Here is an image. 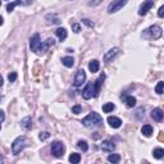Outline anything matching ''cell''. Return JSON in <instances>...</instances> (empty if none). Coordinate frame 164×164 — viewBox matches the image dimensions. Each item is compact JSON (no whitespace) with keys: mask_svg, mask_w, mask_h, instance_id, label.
I'll return each mask as SVG.
<instances>
[{"mask_svg":"<svg viewBox=\"0 0 164 164\" xmlns=\"http://www.w3.org/2000/svg\"><path fill=\"white\" fill-rule=\"evenodd\" d=\"M54 44H55L54 38H47L46 41H41V37L38 33H35V35L30 38V47L37 55H44L47 51V49L50 46H53Z\"/></svg>","mask_w":164,"mask_h":164,"instance_id":"6da1fadb","label":"cell"},{"mask_svg":"<svg viewBox=\"0 0 164 164\" xmlns=\"http://www.w3.org/2000/svg\"><path fill=\"white\" fill-rule=\"evenodd\" d=\"M82 124L87 128H96L103 124V118L96 112H91L89 115H86V117L82 119Z\"/></svg>","mask_w":164,"mask_h":164,"instance_id":"7a4b0ae2","label":"cell"},{"mask_svg":"<svg viewBox=\"0 0 164 164\" xmlns=\"http://www.w3.org/2000/svg\"><path fill=\"white\" fill-rule=\"evenodd\" d=\"M30 144V140L27 139V137H24V136H19V137H17V139L13 141V144H12V151L14 155H18L24 148H27Z\"/></svg>","mask_w":164,"mask_h":164,"instance_id":"3957f363","label":"cell"},{"mask_svg":"<svg viewBox=\"0 0 164 164\" xmlns=\"http://www.w3.org/2000/svg\"><path fill=\"white\" fill-rule=\"evenodd\" d=\"M98 91H96V87H95V82H91V83H87L86 87L82 90V98L89 100L91 98H96L98 96Z\"/></svg>","mask_w":164,"mask_h":164,"instance_id":"277c9868","label":"cell"},{"mask_svg":"<svg viewBox=\"0 0 164 164\" xmlns=\"http://www.w3.org/2000/svg\"><path fill=\"white\" fill-rule=\"evenodd\" d=\"M163 35V31L162 28L159 27V26L154 24V26H150V27L148 30H145L144 32V36H150L151 38H154V40H158V38H160Z\"/></svg>","mask_w":164,"mask_h":164,"instance_id":"5b68a950","label":"cell"},{"mask_svg":"<svg viewBox=\"0 0 164 164\" xmlns=\"http://www.w3.org/2000/svg\"><path fill=\"white\" fill-rule=\"evenodd\" d=\"M66 151V146H64L63 142L60 141H54L51 144V154L54 155L55 158H62Z\"/></svg>","mask_w":164,"mask_h":164,"instance_id":"8992f818","label":"cell"},{"mask_svg":"<svg viewBox=\"0 0 164 164\" xmlns=\"http://www.w3.org/2000/svg\"><path fill=\"white\" fill-rule=\"evenodd\" d=\"M127 3H128V0H113V1L108 5V13H110L112 14V13L119 12Z\"/></svg>","mask_w":164,"mask_h":164,"instance_id":"52a82bcc","label":"cell"},{"mask_svg":"<svg viewBox=\"0 0 164 164\" xmlns=\"http://www.w3.org/2000/svg\"><path fill=\"white\" fill-rule=\"evenodd\" d=\"M154 7V0H144V3L139 8V14L140 16H146L148 12Z\"/></svg>","mask_w":164,"mask_h":164,"instance_id":"ba28073f","label":"cell"},{"mask_svg":"<svg viewBox=\"0 0 164 164\" xmlns=\"http://www.w3.org/2000/svg\"><path fill=\"white\" fill-rule=\"evenodd\" d=\"M85 81H86V72L83 69H78L75 76L73 85H75L76 87H80V86H82V83H85Z\"/></svg>","mask_w":164,"mask_h":164,"instance_id":"9c48e42d","label":"cell"},{"mask_svg":"<svg viewBox=\"0 0 164 164\" xmlns=\"http://www.w3.org/2000/svg\"><path fill=\"white\" fill-rule=\"evenodd\" d=\"M118 53H119V49L118 47H113V49H110V50H108L106 53L104 54V62H110L113 58H115L118 55Z\"/></svg>","mask_w":164,"mask_h":164,"instance_id":"30bf717a","label":"cell"},{"mask_svg":"<svg viewBox=\"0 0 164 164\" xmlns=\"http://www.w3.org/2000/svg\"><path fill=\"white\" fill-rule=\"evenodd\" d=\"M151 118L155 120V122H162L164 119V112L160 109V108H155V109L151 112Z\"/></svg>","mask_w":164,"mask_h":164,"instance_id":"8fae6325","label":"cell"},{"mask_svg":"<svg viewBox=\"0 0 164 164\" xmlns=\"http://www.w3.org/2000/svg\"><path fill=\"white\" fill-rule=\"evenodd\" d=\"M108 123H109V126L110 127H113V128H119L120 126H122V120H120L118 117H108Z\"/></svg>","mask_w":164,"mask_h":164,"instance_id":"7c38bea8","label":"cell"},{"mask_svg":"<svg viewBox=\"0 0 164 164\" xmlns=\"http://www.w3.org/2000/svg\"><path fill=\"white\" fill-rule=\"evenodd\" d=\"M21 127L26 131H28V129L32 128V119L31 117H24L22 120H21Z\"/></svg>","mask_w":164,"mask_h":164,"instance_id":"4fadbf2b","label":"cell"},{"mask_svg":"<svg viewBox=\"0 0 164 164\" xmlns=\"http://www.w3.org/2000/svg\"><path fill=\"white\" fill-rule=\"evenodd\" d=\"M100 148L104 150V151H113V150L115 149V145L113 144V142H110V141H103L101 142V145H100Z\"/></svg>","mask_w":164,"mask_h":164,"instance_id":"5bb4252c","label":"cell"},{"mask_svg":"<svg viewBox=\"0 0 164 164\" xmlns=\"http://www.w3.org/2000/svg\"><path fill=\"white\" fill-rule=\"evenodd\" d=\"M99 68H100V63H99V60L94 59V60H91V62L89 63V69H90L91 73H96L99 71Z\"/></svg>","mask_w":164,"mask_h":164,"instance_id":"9a60e30c","label":"cell"},{"mask_svg":"<svg viewBox=\"0 0 164 164\" xmlns=\"http://www.w3.org/2000/svg\"><path fill=\"white\" fill-rule=\"evenodd\" d=\"M55 33H57V36H58V38L60 41H64L67 38V36H68V33H67V30L66 28H63V27H60V28H58L57 31H55Z\"/></svg>","mask_w":164,"mask_h":164,"instance_id":"2e32d148","label":"cell"},{"mask_svg":"<svg viewBox=\"0 0 164 164\" xmlns=\"http://www.w3.org/2000/svg\"><path fill=\"white\" fill-rule=\"evenodd\" d=\"M141 132H142V135L146 136V137H150L153 135V127L150 126V124H144L141 128Z\"/></svg>","mask_w":164,"mask_h":164,"instance_id":"e0dca14e","label":"cell"},{"mask_svg":"<svg viewBox=\"0 0 164 164\" xmlns=\"http://www.w3.org/2000/svg\"><path fill=\"white\" fill-rule=\"evenodd\" d=\"M62 63H63V66H66L67 68H71V67L75 66V59L72 57H63Z\"/></svg>","mask_w":164,"mask_h":164,"instance_id":"ac0fdd59","label":"cell"},{"mask_svg":"<svg viewBox=\"0 0 164 164\" xmlns=\"http://www.w3.org/2000/svg\"><path fill=\"white\" fill-rule=\"evenodd\" d=\"M22 1H21V0H14V1H12V3H9L7 5V12L8 13H12L13 12V9H14V8L17 7V5H22Z\"/></svg>","mask_w":164,"mask_h":164,"instance_id":"d6986e66","label":"cell"},{"mask_svg":"<svg viewBox=\"0 0 164 164\" xmlns=\"http://www.w3.org/2000/svg\"><path fill=\"white\" fill-rule=\"evenodd\" d=\"M153 157H154L155 159H162V158H164V149H162V148L154 149V150H153Z\"/></svg>","mask_w":164,"mask_h":164,"instance_id":"ffe728a7","label":"cell"},{"mask_svg":"<svg viewBox=\"0 0 164 164\" xmlns=\"http://www.w3.org/2000/svg\"><path fill=\"white\" fill-rule=\"evenodd\" d=\"M104 80H105V75L103 73V75H100V77L95 81V87H96V91H98V94L100 92V87H101V85H103V82H104Z\"/></svg>","mask_w":164,"mask_h":164,"instance_id":"44dd1931","label":"cell"},{"mask_svg":"<svg viewBox=\"0 0 164 164\" xmlns=\"http://www.w3.org/2000/svg\"><path fill=\"white\" fill-rule=\"evenodd\" d=\"M69 162L72 164H78L81 162V155L78 153H72L69 155Z\"/></svg>","mask_w":164,"mask_h":164,"instance_id":"7402d4cb","label":"cell"},{"mask_svg":"<svg viewBox=\"0 0 164 164\" xmlns=\"http://www.w3.org/2000/svg\"><path fill=\"white\" fill-rule=\"evenodd\" d=\"M124 103H126V105L128 108H133L136 105V98L133 96H127L126 99H124Z\"/></svg>","mask_w":164,"mask_h":164,"instance_id":"603a6c76","label":"cell"},{"mask_svg":"<svg viewBox=\"0 0 164 164\" xmlns=\"http://www.w3.org/2000/svg\"><path fill=\"white\" fill-rule=\"evenodd\" d=\"M114 108H115V105L113 103H106V104L103 105V112H104V113H110V112L114 110Z\"/></svg>","mask_w":164,"mask_h":164,"instance_id":"cb8c5ba5","label":"cell"},{"mask_svg":"<svg viewBox=\"0 0 164 164\" xmlns=\"http://www.w3.org/2000/svg\"><path fill=\"white\" fill-rule=\"evenodd\" d=\"M108 162H110V163H113V164H117L120 162V157L118 154H112L108 157Z\"/></svg>","mask_w":164,"mask_h":164,"instance_id":"d4e9b609","label":"cell"},{"mask_svg":"<svg viewBox=\"0 0 164 164\" xmlns=\"http://www.w3.org/2000/svg\"><path fill=\"white\" fill-rule=\"evenodd\" d=\"M155 92L158 95H162L164 92V81H159L158 85L155 86Z\"/></svg>","mask_w":164,"mask_h":164,"instance_id":"484cf974","label":"cell"},{"mask_svg":"<svg viewBox=\"0 0 164 164\" xmlns=\"http://www.w3.org/2000/svg\"><path fill=\"white\" fill-rule=\"evenodd\" d=\"M77 148L81 149L82 151H87V150H89V145H87V142H86V141L80 140L78 142H77Z\"/></svg>","mask_w":164,"mask_h":164,"instance_id":"4316f807","label":"cell"},{"mask_svg":"<svg viewBox=\"0 0 164 164\" xmlns=\"http://www.w3.org/2000/svg\"><path fill=\"white\" fill-rule=\"evenodd\" d=\"M50 137V133L49 132H41L40 135H38V139H40L41 141H45V140H47Z\"/></svg>","mask_w":164,"mask_h":164,"instance_id":"83f0119b","label":"cell"},{"mask_svg":"<svg viewBox=\"0 0 164 164\" xmlns=\"http://www.w3.org/2000/svg\"><path fill=\"white\" fill-rule=\"evenodd\" d=\"M17 77H18V75H17V72H12L8 75V80H9V82H14L17 80Z\"/></svg>","mask_w":164,"mask_h":164,"instance_id":"f1b7e54d","label":"cell"},{"mask_svg":"<svg viewBox=\"0 0 164 164\" xmlns=\"http://www.w3.org/2000/svg\"><path fill=\"white\" fill-rule=\"evenodd\" d=\"M81 112H82V106L81 105H75L72 108V113L73 114H80Z\"/></svg>","mask_w":164,"mask_h":164,"instance_id":"f546056e","label":"cell"},{"mask_svg":"<svg viewBox=\"0 0 164 164\" xmlns=\"http://www.w3.org/2000/svg\"><path fill=\"white\" fill-rule=\"evenodd\" d=\"M72 31L75 32V33H78L81 31V26L78 23H73L72 24Z\"/></svg>","mask_w":164,"mask_h":164,"instance_id":"4dcf8cb0","label":"cell"},{"mask_svg":"<svg viewBox=\"0 0 164 164\" xmlns=\"http://www.w3.org/2000/svg\"><path fill=\"white\" fill-rule=\"evenodd\" d=\"M82 22H83L85 24H87L89 26V27H94V22H91V21H90V19H87V18H85V19H82Z\"/></svg>","mask_w":164,"mask_h":164,"instance_id":"1f68e13d","label":"cell"},{"mask_svg":"<svg viewBox=\"0 0 164 164\" xmlns=\"http://www.w3.org/2000/svg\"><path fill=\"white\" fill-rule=\"evenodd\" d=\"M158 16L160 17V18H164V5L159 8V10H158Z\"/></svg>","mask_w":164,"mask_h":164,"instance_id":"d6a6232c","label":"cell"},{"mask_svg":"<svg viewBox=\"0 0 164 164\" xmlns=\"http://www.w3.org/2000/svg\"><path fill=\"white\" fill-rule=\"evenodd\" d=\"M101 0H92V1H90L89 3V5L90 7H95V5H98V4H100Z\"/></svg>","mask_w":164,"mask_h":164,"instance_id":"836d02e7","label":"cell"},{"mask_svg":"<svg viewBox=\"0 0 164 164\" xmlns=\"http://www.w3.org/2000/svg\"><path fill=\"white\" fill-rule=\"evenodd\" d=\"M158 140H159V141H164V132H159Z\"/></svg>","mask_w":164,"mask_h":164,"instance_id":"e575fe53","label":"cell"},{"mask_svg":"<svg viewBox=\"0 0 164 164\" xmlns=\"http://www.w3.org/2000/svg\"><path fill=\"white\" fill-rule=\"evenodd\" d=\"M0 114H1V123L4 122V119H5V113H4V110L0 112Z\"/></svg>","mask_w":164,"mask_h":164,"instance_id":"d590c367","label":"cell"},{"mask_svg":"<svg viewBox=\"0 0 164 164\" xmlns=\"http://www.w3.org/2000/svg\"><path fill=\"white\" fill-rule=\"evenodd\" d=\"M31 1H32V0H27V3H28V4H30V3H31Z\"/></svg>","mask_w":164,"mask_h":164,"instance_id":"8d00e7d4","label":"cell"},{"mask_svg":"<svg viewBox=\"0 0 164 164\" xmlns=\"http://www.w3.org/2000/svg\"><path fill=\"white\" fill-rule=\"evenodd\" d=\"M4 1H8V0H4Z\"/></svg>","mask_w":164,"mask_h":164,"instance_id":"74e56055","label":"cell"},{"mask_svg":"<svg viewBox=\"0 0 164 164\" xmlns=\"http://www.w3.org/2000/svg\"><path fill=\"white\" fill-rule=\"evenodd\" d=\"M69 1H72V0H69Z\"/></svg>","mask_w":164,"mask_h":164,"instance_id":"f35d334b","label":"cell"}]
</instances>
